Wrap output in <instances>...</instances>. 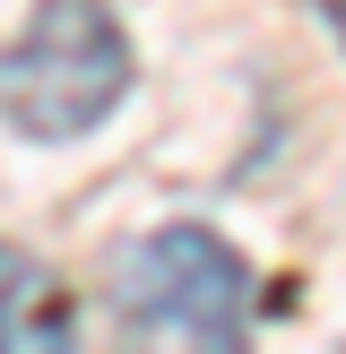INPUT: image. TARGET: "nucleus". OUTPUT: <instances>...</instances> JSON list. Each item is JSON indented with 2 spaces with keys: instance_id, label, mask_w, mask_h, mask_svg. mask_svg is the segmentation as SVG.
<instances>
[{
  "instance_id": "f257e3e1",
  "label": "nucleus",
  "mask_w": 346,
  "mask_h": 354,
  "mask_svg": "<svg viewBox=\"0 0 346 354\" xmlns=\"http://www.w3.org/2000/svg\"><path fill=\"white\" fill-rule=\"evenodd\" d=\"M251 268L208 225H156L113 259V354H242Z\"/></svg>"
},
{
  "instance_id": "f03ea898",
  "label": "nucleus",
  "mask_w": 346,
  "mask_h": 354,
  "mask_svg": "<svg viewBox=\"0 0 346 354\" xmlns=\"http://www.w3.org/2000/svg\"><path fill=\"white\" fill-rule=\"evenodd\" d=\"M130 95V35L104 0H44L0 44V121L35 147L86 138Z\"/></svg>"
},
{
  "instance_id": "7ed1b4c3",
  "label": "nucleus",
  "mask_w": 346,
  "mask_h": 354,
  "mask_svg": "<svg viewBox=\"0 0 346 354\" xmlns=\"http://www.w3.org/2000/svg\"><path fill=\"white\" fill-rule=\"evenodd\" d=\"M0 354H78V303L26 251H0Z\"/></svg>"
}]
</instances>
